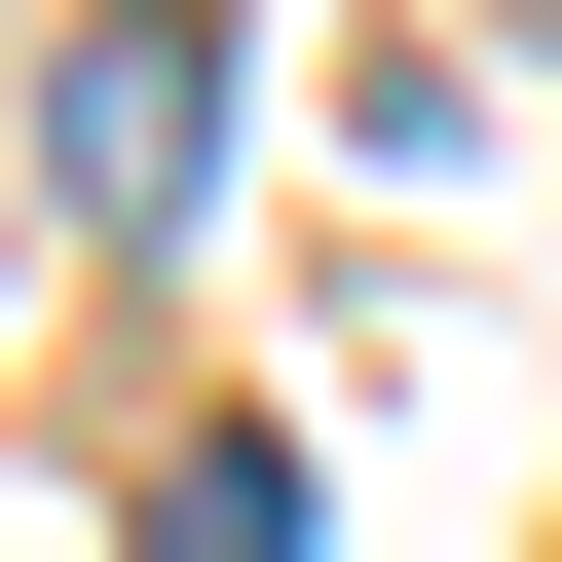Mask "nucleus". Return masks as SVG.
Instances as JSON below:
<instances>
[{"instance_id":"2","label":"nucleus","mask_w":562,"mask_h":562,"mask_svg":"<svg viewBox=\"0 0 562 562\" xmlns=\"http://www.w3.org/2000/svg\"><path fill=\"white\" fill-rule=\"evenodd\" d=\"M150 562H301V450H188V487H150Z\"/></svg>"},{"instance_id":"1","label":"nucleus","mask_w":562,"mask_h":562,"mask_svg":"<svg viewBox=\"0 0 562 562\" xmlns=\"http://www.w3.org/2000/svg\"><path fill=\"white\" fill-rule=\"evenodd\" d=\"M38 188H76L113 262L225 188V38H188V0H76V38H38Z\"/></svg>"}]
</instances>
